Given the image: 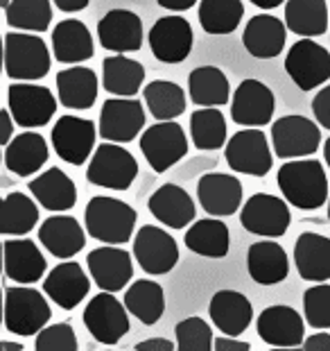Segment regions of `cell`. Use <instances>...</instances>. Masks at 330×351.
Wrapping results in <instances>:
<instances>
[{
	"label": "cell",
	"mask_w": 330,
	"mask_h": 351,
	"mask_svg": "<svg viewBox=\"0 0 330 351\" xmlns=\"http://www.w3.org/2000/svg\"><path fill=\"white\" fill-rule=\"evenodd\" d=\"M224 156L233 173L251 177H265L274 163L267 134L260 127H244L236 132L224 145Z\"/></svg>",
	"instance_id": "cell-6"
},
{
	"label": "cell",
	"mask_w": 330,
	"mask_h": 351,
	"mask_svg": "<svg viewBox=\"0 0 330 351\" xmlns=\"http://www.w3.org/2000/svg\"><path fill=\"white\" fill-rule=\"evenodd\" d=\"M10 3H12V0H0V5H3V10H5V7L10 5Z\"/></svg>",
	"instance_id": "cell-57"
},
{
	"label": "cell",
	"mask_w": 330,
	"mask_h": 351,
	"mask_svg": "<svg viewBox=\"0 0 330 351\" xmlns=\"http://www.w3.org/2000/svg\"><path fill=\"white\" fill-rule=\"evenodd\" d=\"M301 349L303 351H330V333H326V328H324V333L310 335L307 340H303Z\"/></svg>",
	"instance_id": "cell-48"
},
{
	"label": "cell",
	"mask_w": 330,
	"mask_h": 351,
	"mask_svg": "<svg viewBox=\"0 0 330 351\" xmlns=\"http://www.w3.org/2000/svg\"><path fill=\"white\" fill-rule=\"evenodd\" d=\"M242 182L233 175L206 173L197 184V197L201 208L215 218L233 215L242 206Z\"/></svg>",
	"instance_id": "cell-21"
},
{
	"label": "cell",
	"mask_w": 330,
	"mask_h": 351,
	"mask_svg": "<svg viewBox=\"0 0 330 351\" xmlns=\"http://www.w3.org/2000/svg\"><path fill=\"white\" fill-rule=\"evenodd\" d=\"M52 52L62 64H79L95 55L93 36L77 19H66L52 29Z\"/></svg>",
	"instance_id": "cell-32"
},
{
	"label": "cell",
	"mask_w": 330,
	"mask_h": 351,
	"mask_svg": "<svg viewBox=\"0 0 330 351\" xmlns=\"http://www.w3.org/2000/svg\"><path fill=\"white\" fill-rule=\"evenodd\" d=\"M288 41V25L272 14H258L244 25L242 46L256 59L279 57Z\"/></svg>",
	"instance_id": "cell-24"
},
{
	"label": "cell",
	"mask_w": 330,
	"mask_h": 351,
	"mask_svg": "<svg viewBox=\"0 0 330 351\" xmlns=\"http://www.w3.org/2000/svg\"><path fill=\"white\" fill-rule=\"evenodd\" d=\"M279 189L283 197L292 206L303 208V211H314L326 204L328 195V179L321 161L307 159L301 161H288L279 170Z\"/></svg>",
	"instance_id": "cell-1"
},
{
	"label": "cell",
	"mask_w": 330,
	"mask_h": 351,
	"mask_svg": "<svg viewBox=\"0 0 330 351\" xmlns=\"http://www.w3.org/2000/svg\"><path fill=\"white\" fill-rule=\"evenodd\" d=\"M328 220H330V197H328Z\"/></svg>",
	"instance_id": "cell-58"
},
{
	"label": "cell",
	"mask_w": 330,
	"mask_h": 351,
	"mask_svg": "<svg viewBox=\"0 0 330 351\" xmlns=\"http://www.w3.org/2000/svg\"><path fill=\"white\" fill-rule=\"evenodd\" d=\"M294 265L303 281H330V238L305 231L296 238Z\"/></svg>",
	"instance_id": "cell-30"
},
{
	"label": "cell",
	"mask_w": 330,
	"mask_h": 351,
	"mask_svg": "<svg viewBox=\"0 0 330 351\" xmlns=\"http://www.w3.org/2000/svg\"><path fill=\"white\" fill-rule=\"evenodd\" d=\"M48 143L41 134L23 132L5 145V168L18 177H32L46 166Z\"/></svg>",
	"instance_id": "cell-29"
},
{
	"label": "cell",
	"mask_w": 330,
	"mask_h": 351,
	"mask_svg": "<svg viewBox=\"0 0 330 351\" xmlns=\"http://www.w3.org/2000/svg\"><path fill=\"white\" fill-rule=\"evenodd\" d=\"M127 306L116 300L114 293L102 290L100 295L91 297L84 308V326L100 345H118L129 333V315Z\"/></svg>",
	"instance_id": "cell-9"
},
{
	"label": "cell",
	"mask_w": 330,
	"mask_h": 351,
	"mask_svg": "<svg viewBox=\"0 0 330 351\" xmlns=\"http://www.w3.org/2000/svg\"><path fill=\"white\" fill-rule=\"evenodd\" d=\"M136 211L123 199L95 195L86 204L84 225L86 234L100 243L123 245L131 238L134 227H136Z\"/></svg>",
	"instance_id": "cell-2"
},
{
	"label": "cell",
	"mask_w": 330,
	"mask_h": 351,
	"mask_svg": "<svg viewBox=\"0 0 330 351\" xmlns=\"http://www.w3.org/2000/svg\"><path fill=\"white\" fill-rule=\"evenodd\" d=\"M276 98L272 88L260 80H242L231 98V118L236 125L262 127L272 123Z\"/></svg>",
	"instance_id": "cell-18"
},
{
	"label": "cell",
	"mask_w": 330,
	"mask_h": 351,
	"mask_svg": "<svg viewBox=\"0 0 330 351\" xmlns=\"http://www.w3.org/2000/svg\"><path fill=\"white\" fill-rule=\"evenodd\" d=\"M285 25L292 34L321 36L328 29L326 0H288L285 3Z\"/></svg>",
	"instance_id": "cell-37"
},
{
	"label": "cell",
	"mask_w": 330,
	"mask_h": 351,
	"mask_svg": "<svg viewBox=\"0 0 330 351\" xmlns=\"http://www.w3.org/2000/svg\"><path fill=\"white\" fill-rule=\"evenodd\" d=\"M77 335L68 322L43 326L34 342L36 351H77Z\"/></svg>",
	"instance_id": "cell-46"
},
{
	"label": "cell",
	"mask_w": 330,
	"mask_h": 351,
	"mask_svg": "<svg viewBox=\"0 0 330 351\" xmlns=\"http://www.w3.org/2000/svg\"><path fill=\"white\" fill-rule=\"evenodd\" d=\"M5 21L21 32H46L52 21V0H12L5 7Z\"/></svg>",
	"instance_id": "cell-41"
},
{
	"label": "cell",
	"mask_w": 330,
	"mask_h": 351,
	"mask_svg": "<svg viewBox=\"0 0 330 351\" xmlns=\"http://www.w3.org/2000/svg\"><path fill=\"white\" fill-rule=\"evenodd\" d=\"M7 107L18 127L34 130L52 121L57 111V100L48 86L32 82H16L7 88Z\"/></svg>",
	"instance_id": "cell-10"
},
{
	"label": "cell",
	"mask_w": 330,
	"mask_h": 351,
	"mask_svg": "<svg viewBox=\"0 0 330 351\" xmlns=\"http://www.w3.org/2000/svg\"><path fill=\"white\" fill-rule=\"evenodd\" d=\"M140 150L154 173H165L188 154V138L175 121H159L140 134Z\"/></svg>",
	"instance_id": "cell-7"
},
{
	"label": "cell",
	"mask_w": 330,
	"mask_h": 351,
	"mask_svg": "<svg viewBox=\"0 0 330 351\" xmlns=\"http://www.w3.org/2000/svg\"><path fill=\"white\" fill-rule=\"evenodd\" d=\"M285 73L301 91L324 86L330 80V52L310 36H301L290 46L285 57Z\"/></svg>",
	"instance_id": "cell-8"
},
{
	"label": "cell",
	"mask_w": 330,
	"mask_h": 351,
	"mask_svg": "<svg viewBox=\"0 0 330 351\" xmlns=\"http://www.w3.org/2000/svg\"><path fill=\"white\" fill-rule=\"evenodd\" d=\"M149 50L163 64H181L192 50V25L183 16H163L147 34Z\"/></svg>",
	"instance_id": "cell-14"
},
{
	"label": "cell",
	"mask_w": 330,
	"mask_h": 351,
	"mask_svg": "<svg viewBox=\"0 0 330 351\" xmlns=\"http://www.w3.org/2000/svg\"><path fill=\"white\" fill-rule=\"evenodd\" d=\"M0 349H5V351H7V349H14V351H23V345H21V342H18V345H12V342H7V340H5V342H0Z\"/></svg>",
	"instance_id": "cell-55"
},
{
	"label": "cell",
	"mask_w": 330,
	"mask_h": 351,
	"mask_svg": "<svg viewBox=\"0 0 330 351\" xmlns=\"http://www.w3.org/2000/svg\"><path fill=\"white\" fill-rule=\"evenodd\" d=\"M305 317L299 315V311L290 306L276 304L269 306L258 315L256 331L262 342L269 347L281 349H296L305 340Z\"/></svg>",
	"instance_id": "cell-17"
},
{
	"label": "cell",
	"mask_w": 330,
	"mask_h": 351,
	"mask_svg": "<svg viewBox=\"0 0 330 351\" xmlns=\"http://www.w3.org/2000/svg\"><path fill=\"white\" fill-rule=\"evenodd\" d=\"M14 125H16V121H14V116H12V111L10 107H7L3 111V143L7 145L12 141V134H14Z\"/></svg>",
	"instance_id": "cell-53"
},
{
	"label": "cell",
	"mask_w": 330,
	"mask_h": 351,
	"mask_svg": "<svg viewBox=\"0 0 330 351\" xmlns=\"http://www.w3.org/2000/svg\"><path fill=\"white\" fill-rule=\"evenodd\" d=\"M240 222L249 234L262 238H281L292 225L288 199L274 197L269 193H256L244 202Z\"/></svg>",
	"instance_id": "cell-12"
},
{
	"label": "cell",
	"mask_w": 330,
	"mask_h": 351,
	"mask_svg": "<svg viewBox=\"0 0 330 351\" xmlns=\"http://www.w3.org/2000/svg\"><path fill=\"white\" fill-rule=\"evenodd\" d=\"M39 241L52 256L66 261L84 250L86 234L73 215H52L39 227Z\"/></svg>",
	"instance_id": "cell-31"
},
{
	"label": "cell",
	"mask_w": 330,
	"mask_h": 351,
	"mask_svg": "<svg viewBox=\"0 0 330 351\" xmlns=\"http://www.w3.org/2000/svg\"><path fill=\"white\" fill-rule=\"evenodd\" d=\"M303 317L312 328H330V286L317 283L303 293Z\"/></svg>",
	"instance_id": "cell-45"
},
{
	"label": "cell",
	"mask_w": 330,
	"mask_h": 351,
	"mask_svg": "<svg viewBox=\"0 0 330 351\" xmlns=\"http://www.w3.org/2000/svg\"><path fill=\"white\" fill-rule=\"evenodd\" d=\"M179 351H211L215 349V338L211 324L201 317H186L175 328Z\"/></svg>",
	"instance_id": "cell-44"
},
{
	"label": "cell",
	"mask_w": 330,
	"mask_h": 351,
	"mask_svg": "<svg viewBox=\"0 0 330 351\" xmlns=\"http://www.w3.org/2000/svg\"><path fill=\"white\" fill-rule=\"evenodd\" d=\"M145 82V66L123 52L102 62V86L118 98H134Z\"/></svg>",
	"instance_id": "cell-34"
},
{
	"label": "cell",
	"mask_w": 330,
	"mask_h": 351,
	"mask_svg": "<svg viewBox=\"0 0 330 351\" xmlns=\"http://www.w3.org/2000/svg\"><path fill=\"white\" fill-rule=\"evenodd\" d=\"M149 213L161 222L163 227L170 229H183L194 220V202L186 193L181 186L177 184H163L161 189L152 193V197L147 202Z\"/></svg>",
	"instance_id": "cell-26"
},
{
	"label": "cell",
	"mask_w": 330,
	"mask_h": 351,
	"mask_svg": "<svg viewBox=\"0 0 330 351\" xmlns=\"http://www.w3.org/2000/svg\"><path fill=\"white\" fill-rule=\"evenodd\" d=\"M246 270L249 276L260 286H276L288 279L290 258L274 238L253 243L246 252Z\"/></svg>",
	"instance_id": "cell-28"
},
{
	"label": "cell",
	"mask_w": 330,
	"mask_h": 351,
	"mask_svg": "<svg viewBox=\"0 0 330 351\" xmlns=\"http://www.w3.org/2000/svg\"><path fill=\"white\" fill-rule=\"evenodd\" d=\"M190 100L197 107H224L231 102V84L217 66H199L188 75Z\"/></svg>",
	"instance_id": "cell-36"
},
{
	"label": "cell",
	"mask_w": 330,
	"mask_h": 351,
	"mask_svg": "<svg viewBox=\"0 0 330 351\" xmlns=\"http://www.w3.org/2000/svg\"><path fill=\"white\" fill-rule=\"evenodd\" d=\"M95 123L79 116H62L52 127V145L62 161L81 166L95 145Z\"/></svg>",
	"instance_id": "cell-16"
},
{
	"label": "cell",
	"mask_w": 330,
	"mask_h": 351,
	"mask_svg": "<svg viewBox=\"0 0 330 351\" xmlns=\"http://www.w3.org/2000/svg\"><path fill=\"white\" fill-rule=\"evenodd\" d=\"M88 290H91V281H88L86 272L81 270L79 263L75 261H66L59 263L55 270H50L46 281H43V293L48 295L50 302L64 311H73L86 300Z\"/></svg>",
	"instance_id": "cell-22"
},
{
	"label": "cell",
	"mask_w": 330,
	"mask_h": 351,
	"mask_svg": "<svg viewBox=\"0 0 330 351\" xmlns=\"http://www.w3.org/2000/svg\"><path fill=\"white\" fill-rule=\"evenodd\" d=\"M3 250H5V276L10 281L32 286V283L43 279V274L48 270V263L34 241H29L25 236H10L3 243Z\"/></svg>",
	"instance_id": "cell-20"
},
{
	"label": "cell",
	"mask_w": 330,
	"mask_h": 351,
	"mask_svg": "<svg viewBox=\"0 0 330 351\" xmlns=\"http://www.w3.org/2000/svg\"><path fill=\"white\" fill-rule=\"evenodd\" d=\"M29 193L36 202L52 213H64L77 204V189L75 182L62 168H48L46 173L36 175L27 182Z\"/></svg>",
	"instance_id": "cell-27"
},
{
	"label": "cell",
	"mask_w": 330,
	"mask_h": 351,
	"mask_svg": "<svg viewBox=\"0 0 330 351\" xmlns=\"http://www.w3.org/2000/svg\"><path fill=\"white\" fill-rule=\"evenodd\" d=\"M125 306L134 317L145 326L156 324L163 317L165 311V295L163 288L156 281L138 279L127 288Z\"/></svg>",
	"instance_id": "cell-38"
},
{
	"label": "cell",
	"mask_w": 330,
	"mask_h": 351,
	"mask_svg": "<svg viewBox=\"0 0 330 351\" xmlns=\"http://www.w3.org/2000/svg\"><path fill=\"white\" fill-rule=\"evenodd\" d=\"M134 256L147 274H168L179 263V245L163 227L142 225L134 238Z\"/></svg>",
	"instance_id": "cell-13"
},
{
	"label": "cell",
	"mask_w": 330,
	"mask_h": 351,
	"mask_svg": "<svg viewBox=\"0 0 330 351\" xmlns=\"http://www.w3.org/2000/svg\"><path fill=\"white\" fill-rule=\"evenodd\" d=\"M172 349H175V345L165 338H149L136 345V351H172Z\"/></svg>",
	"instance_id": "cell-50"
},
{
	"label": "cell",
	"mask_w": 330,
	"mask_h": 351,
	"mask_svg": "<svg viewBox=\"0 0 330 351\" xmlns=\"http://www.w3.org/2000/svg\"><path fill=\"white\" fill-rule=\"evenodd\" d=\"M251 347L246 342L236 340V335H227V338L215 340V351H249Z\"/></svg>",
	"instance_id": "cell-49"
},
{
	"label": "cell",
	"mask_w": 330,
	"mask_h": 351,
	"mask_svg": "<svg viewBox=\"0 0 330 351\" xmlns=\"http://www.w3.org/2000/svg\"><path fill=\"white\" fill-rule=\"evenodd\" d=\"M145 104L156 121H175L186 111L183 88L168 80H154L142 88Z\"/></svg>",
	"instance_id": "cell-40"
},
{
	"label": "cell",
	"mask_w": 330,
	"mask_h": 351,
	"mask_svg": "<svg viewBox=\"0 0 330 351\" xmlns=\"http://www.w3.org/2000/svg\"><path fill=\"white\" fill-rule=\"evenodd\" d=\"M100 46L109 52H136L142 46V23L129 10H111L97 23Z\"/></svg>",
	"instance_id": "cell-23"
},
{
	"label": "cell",
	"mask_w": 330,
	"mask_h": 351,
	"mask_svg": "<svg viewBox=\"0 0 330 351\" xmlns=\"http://www.w3.org/2000/svg\"><path fill=\"white\" fill-rule=\"evenodd\" d=\"M86 265L91 270V279L95 281V286L100 290H107V293H118V290L127 288V283L134 276L129 252L109 243L88 254Z\"/></svg>",
	"instance_id": "cell-19"
},
{
	"label": "cell",
	"mask_w": 330,
	"mask_h": 351,
	"mask_svg": "<svg viewBox=\"0 0 330 351\" xmlns=\"http://www.w3.org/2000/svg\"><path fill=\"white\" fill-rule=\"evenodd\" d=\"M163 10H170V12H186L190 7L197 5V0H156Z\"/></svg>",
	"instance_id": "cell-52"
},
{
	"label": "cell",
	"mask_w": 330,
	"mask_h": 351,
	"mask_svg": "<svg viewBox=\"0 0 330 351\" xmlns=\"http://www.w3.org/2000/svg\"><path fill=\"white\" fill-rule=\"evenodd\" d=\"M39 222V206L23 193H10L3 199V234L25 236Z\"/></svg>",
	"instance_id": "cell-43"
},
{
	"label": "cell",
	"mask_w": 330,
	"mask_h": 351,
	"mask_svg": "<svg viewBox=\"0 0 330 351\" xmlns=\"http://www.w3.org/2000/svg\"><path fill=\"white\" fill-rule=\"evenodd\" d=\"M50 50L39 34H5V73L14 82H36L50 73Z\"/></svg>",
	"instance_id": "cell-3"
},
{
	"label": "cell",
	"mask_w": 330,
	"mask_h": 351,
	"mask_svg": "<svg viewBox=\"0 0 330 351\" xmlns=\"http://www.w3.org/2000/svg\"><path fill=\"white\" fill-rule=\"evenodd\" d=\"M321 130L310 118L292 114L272 125V145L279 159H303L319 150Z\"/></svg>",
	"instance_id": "cell-11"
},
{
	"label": "cell",
	"mask_w": 330,
	"mask_h": 351,
	"mask_svg": "<svg viewBox=\"0 0 330 351\" xmlns=\"http://www.w3.org/2000/svg\"><path fill=\"white\" fill-rule=\"evenodd\" d=\"M208 315L224 335H242L253 319L249 297L238 290H217L208 304Z\"/></svg>",
	"instance_id": "cell-25"
},
{
	"label": "cell",
	"mask_w": 330,
	"mask_h": 351,
	"mask_svg": "<svg viewBox=\"0 0 330 351\" xmlns=\"http://www.w3.org/2000/svg\"><path fill=\"white\" fill-rule=\"evenodd\" d=\"M145 127V109L134 98H111L102 104L97 132L111 143H129Z\"/></svg>",
	"instance_id": "cell-15"
},
{
	"label": "cell",
	"mask_w": 330,
	"mask_h": 351,
	"mask_svg": "<svg viewBox=\"0 0 330 351\" xmlns=\"http://www.w3.org/2000/svg\"><path fill=\"white\" fill-rule=\"evenodd\" d=\"M251 3L260 7V10H276V7H281L285 0H251Z\"/></svg>",
	"instance_id": "cell-54"
},
{
	"label": "cell",
	"mask_w": 330,
	"mask_h": 351,
	"mask_svg": "<svg viewBox=\"0 0 330 351\" xmlns=\"http://www.w3.org/2000/svg\"><path fill=\"white\" fill-rule=\"evenodd\" d=\"M52 3H55L57 10H62L66 14H75V12L86 10L91 0H52Z\"/></svg>",
	"instance_id": "cell-51"
},
{
	"label": "cell",
	"mask_w": 330,
	"mask_h": 351,
	"mask_svg": "<svg viewBox=\"0 0 330 351\" xmlns=\"http://www.w3.org/2000/svg\"><path fill=\"white\" fill-rule=\"evenodd\" d=\"M97 91H100V82L86 66H73L57 73V95L64 107L77 111L91 109L97 100Z\"/></svg>",
	"instance_id": "cell-33"
},
{
	"label": "cell",
	"mask_w": 330,
	"mask_h": 351,
	"mask_svg": "<svg viewBox=\"0 0 330 351\" xmlns=\"http://www.w3.org/2000/svg\"><path fill=\"white\" fill-rule=\"evenodd\" d=\"M190 138L197 150H220L227 145V118L220 107H201L190 116Z\"/></svg>",
	"instance_id": "cell-39"
},
{
	"label": "cell",
	"mask_w": 330,
	"mask_h": 351,
	"mask_svg": "<svg viewBox=\"0 0 330 351\" xmlns=\"http://www.w3.org/2000/svg\"><path fill=\"white\" fill-rule=\"evenodd\" d=\"M312 114H314V121H317L321 127L330 130V84L324 86L317 95H314Z\"/></svg>",
	"instance_id": "cell-47"
},
{
	"label": "cell",
	"mask_w": 330,
	"mask_h": 351,
	"mask_svg": "<svg viewBox=\"0 0 330 351\" xmlns=\"http://www.w3.org/2000/svg\"><path fill=\"white\" fill-rule=\"evenodd\" d=\"M324 161H326V166L330 168V138H326V145H324Z\"/></svg>",
	"instance_id": "cell-56"
},
{
	"label": "cell",
	"mask_w": 330,
	"mask_h": 351,
	"mask_svg": "<svg viewBox=\"0 0 330 351\" xmlns=\"http://www.w3.org/2000/svg\"><path fill=\"white\" fill-rule=\"evenodd\" d=\"M242 16V0H201L199 3V23L208 34L236 32Z\"/></svg>",
	"instance_id": "cell-42"
},
{
	"label": "cell",
	"mask_w": 330,
	"mask_h": 351,
	"mask_svg": "<svg viewBox=\"0 0 330 351\" xmlns=\"http://www.w3.org/2000/svg\"><path fill=\"white\" fill-rule=\"evenodd\" d=\"M138 177V163L129 150L118 143H102L91 156V166L86 170V179L93 186L109 191L131 189L134 179Z\"/></svg>",
	"instance_id": "cell-5"
},
{
	"label": "cell",
	"mask_w": 330,
	"mask_h": 351,
	"mask_svg": "<svg viewBox=\"0 0 330 351\" xmlns=\"http://www.w3.org/2000/svg\"><path fill=\"white\" fill-rule=\"evenodd\" d=\"M48 295H41L36 288H23L18 283L16 288H7L5 293V328L10 333H16L21 338L36 335L43 326H48L52 311L46 300Z\"/></svg>",
	"instance_id": "cell-4"
},
{
	"label": "cell",
	"mask_w": 330,
	"mask_h": 351,
	"mask_svg": "<svg viewBox=\"0 0 330 351\" xmlns=\"http://www.w3.org/2000/svg\"><path fill=\"white\" fill-rule=\"evenodd\" d=\"M186 247L206 258H224L231 247L229 227L220 218H204L192 222L183 236Z\"/></svg>",
	"instance_id": "cell-35"
}]
</instances>
